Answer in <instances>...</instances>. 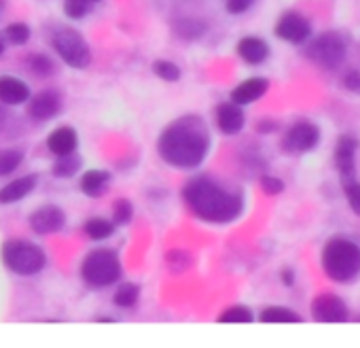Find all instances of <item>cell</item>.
Returning <instances> with one entry per match:
<instances>
[{
  "label": "cell",
  "instance_id": "f546056e",
  "mask_svg": "<svg viewBox=\"0 0 360 348\" xmlns=\"http://www.w3.org/2000/svg\"><path fill=\"white\" fill-rule=\"evenodd\" d=\"M131 219H134V204L127 198H119L112 204V223L117 228H125L131 223Z\"/></svg>",
  "mask_w": 360,
  "mask_h": 348
},
{
  "label": "cell",
  "instance_id": "4fadbf2b",
  "mask_svg": "<svg viewBox=\"0 0 360 348\" xmlns=\"http://www.w3.org/2000/svg\"><path fill=\"white\" fill-rule=\"evenodd\" d=\"M60 113H62V98L53 89L39 92L37 96H30V100H28V117L32 121L45 123V121L58 117Z\"/></svg>",
  "mask_w": 360,
  "mask_h": 348
},
{
  "label": "cell",
  "instance_id": "4316f807",
  "mask_svg": "<svg viewBox=\"0 0 360 348\" xmlns=\"http://www.w3.org/2000/svg\"><path fill=\"white\" fill-rule=\"evenodd\" d=\"M102 0H64V13L68 20H83L87 18Z\"/></svg>",
  "mask_w": 360,
  "mask_h": 348
},
{
  "label": "cell",
  "instance_id": "9c48e42d",
  "mask_svg": "<svg viewBox=\"0 0 360 348\" xmlns=\"http://www.w3.org/2000/svg\"><path fill=\"white\" fill-rule=\"evenodd\" d=\"M28 225L39 236L58 234V232H62L66 228V213L56 204H45V206L37 209L34 213H30Z\"/></svg>",
  "mask_w": 360,
  "mask_h": 348
},
{
  "label": "cell",
  "instance_id": "8d00e7d4",
  "mask_svg": "<svg viewBox=\"0 0 360 348\" xmlns=\"http://www.w3.org/2000/svg\"><path fill=\"white\" fill-rule=\"evenodd\" d=\"M278 130V123L274 121V119H261L259 123H257V132L259 134H271V132H276Z\"/></svg>",
  "mask_w": 360,
  "mask_h": 348
},
{
  "label": "cell",
  "instance_id": "52a82bcc",
  "mask_svg": "<svg viewBox=\"0 0 360 348\" xmlns=\"http://www.w3.org/2000/svg\"><path fill=\"white\" fill-rule=\"evenodd\" d=\"M345 54H347L345 41L337 32H322L305 49V56L314 64H318V66H322L326 70L339 68L343 64V60H345Z\"/></svg>",
  "mask_w": 360,
  "mask_h": 348
},
{
  "label": "cell",
  "instance_id": "484cf974",
  "mask_svg": "<svg viewBox=\"0 0 360 348\" xmlns=\"http://www.w3.org/2000/svg\"><path fill=\"white\" fill-rule=\"evenodd\" d=\"M259 321L261 323H301L303 316L284 306H269L259 314Z\"/></svg>",
  "mask_w": 360,
  "mask_h": 348
},
{
  "label": "cell",
  "instance_id": "f35d334b",
  "mask_svg": "<svg viewBox=\"0 0 360 348\" xmlns=\"http://www.w3.org/2000/svg\"><path fill=\"white\" fill-rule=\"evenodd\" d=\"M5 51H7V41H5V37L0 35V58L5 56Z\"/></svg>",
  "mask_w": 360,
  "mask_h": 348
},
{
  "label": "cell",
  "instance_id": "5b68a950",
  "mask_svg": "<svg viewBox=\"0 0 360 348\" xmlns=\"http://www.w3.org/2000/svg\"><path fill=\"white\" fill-rule=\"evenodd\" d=\"M123 266L112 249H96L81 261V278L94 289H104L121 280Z\"/></svg>",
  "mask_w": 360,
  "mask_h": 348
},
{
  "label": "cell",
  "instance_id": "1f68e13d",
  "mask_svg": "<svg viewBox=\"0 0 360 348\" xmlns=\"http://www.w3.org/2000/svg\"><path fill=\"white\" fill-rule=\"evenodd\" d=\"M257 316L246 306H231L225 312H221L219 323H252Z\"/></svg>",
  "mask_w": 360,
  "mask_h": 348
},
{
  "label": "cell",
  "instance_id": "6da1fadb",
  "mask_svg": "<svg viewBox=\"0 0 360 348\" xmlns=\"http://www.w3.org/2000/svg\"><path fill=\"white\" fill-rule=\"evenodd\" d=\"M157 153L172 168H200L210 153V132L195 115L180 117L161 132L157 140Z\"/></svg>",
  "mask_w": 360,
  "mask_h": 348
},
{
  "label": "cell",
  "instance_id": "603a6c76",
  "mask_svg": "<svg viewBox=\"0 0 360 348\" xmlns=\"http://www.w3.org/2000/svg\"><path fill=\"white\" fill-rule=\"evenodd\" d=\"M83 230H85L87 238H91V240L100 242V240H108V238L115 234L117 225H115L112 221L104 219V217H91V219H87V221H85Z\"/></svg>",
  "mask_w": 360,
  "mask_h": 348
},
{
  "label": "cell",
  "instance_id": "d590c367",
  "mask_svg": "<svg viewBox=\"0 0 360 348\" xmlns=\"http://www.w3.org/2000/svg\"><path fill=\"white\" fill-rule=\"evenodd\" d=\"M255 3H257V0H227V3H225V9H227V13H231V15H242V13H246Z\"/></svg>",
  "mask_w": 360,
  "mask_h": 348
},
{
  "label": "cell",
  "instance_id": "ba28073f",
  "mask_svg": "<svg viewBox=\"0 0 360 348\" xmlns=\"http://www.w3.org/2000/svg\"><path fill=\"white\" fill-rule=\"evenodd\" d=\"M318 142H320V128L311 121H297L286 130L282 138V149L286 153L297 155L316 149Z\"/></svg>",
  "mask_w": 360,
  "mask_h": 348
},
{
  "label": "cell",
  "instance_id": "d4e9b609",
  "mask_svg": "<svg viewBox=\"0 0 360 348\" xmlns=\"http://www.w3.org/2000/svg\"><path fill=\"white\" fill-rule=\"evenodd\" d=\"M140 299V287L134 285V282H121L112 295V304L117 308H123V310H129L138 304Z\"/></svg>",
  "mask_w": 360,
  "mask_h": 348
},
{
  "label": "cell",
  "instance_id": "ffe728a7",
  "mask_svg": "<svg viewBox=\"0 0 360 348\" xmlns=\"http://www.w3.org/2000/svg\"><path fill=\"white\" fill-rule=\"evenodd\" d=\"M238 56L246 64L259 66V64H263L269 58V45L263 39H259V37H244L238 43Z\"/></svg>",
  "mask_w": 360,
  "mask_h": 348
},
{
  "label": "cell",
  "instance_id": "83f0119b",
  "mask_svg": "<svg viewBox=\"0 0 360 348\" xmlns=\"http://www.w3.org/2000/svg\"><path fill=\"white\" fill-rule=\"evenodd\" d=\"M3 37H5L7 43L15 45V47H22V45H26V43L30 41L32 30H30V26L24 24V22H13V24H9V26L5 28V35H3Z\"/></svg>",
  "mask_w": 360,
  "mask_h": 348
},
{
  "label": "cell",
  "instance_id": "7c38bea8",
  "mask_svg": "<svg viewBox=\"0 0 360 348\" xmlns=\"http://www.w3.org/2000/svg\"><path fill=\"white\" fill-rule=\"evenodd\" d=\"M276 37L292 43V45H301L311 37V24L307 22V18H303L301 13L288 11L284 13L278 24H276Z\"/></svg>",
  "mask_w": 360,
  "mask_h": 348
},
{
  "label": "cell",
  "instance_id": "3957f363",
  "mask_svg": "<svg viewBox=\"0 0 360 348\" xmlns=\"http://www.w3.org/2000/svg\"><path fill=\"white\" fill-rule=\"evenodd\" d=\"M324 274L341 285L360 276V247L349 238H330L322 249Z\"/></svg>",
  "mask_w": 360,
  "mask_h": 348
},
{
  "label": "cell",
  "instance_id": "44dd1931",
  "mask_svg": "<svg viewBox=\"0 0 360 348\" xmlns=\"http://www.w3.org/2000/svg\"><path fill=\"white\" fill-rule=\"evenodd\" d=\"M81 168H83V157L77 151H72V153L60 155L56 159L51 174L58 179H72V177H77V172H81Z\"/></svg>",
  "mask_w": 360,
  "mask_h": 348
},
{
  "label": "cell",
  "instance_id": "d6a6232c",
  "mask_svg": "<svg viewBox=\"0 0 360 348\" xmlns=\"http://www.w3.org/2000/svg\"><path fill=\"white\" fill-rule=\"evenodd\" d=\"M343 196H345L352 213L356 217H360V183L358 181H352V183L343 185Z\"/></svg>",
  "mask_w": 360,
  "mask_h": 348
},
{
  "label": "cell",
  "instance_id": "f1b7e54d",
  "mask_svg": "<svg viewBox=\"0 0 360 348\" xmlns=\"http://www.w3.org/2000/svg\"><path fill=\"white\" fill-rule=\"evenodd\" d=\"M24 161V153L18 149H5L0 151V177H7V174L15 172Z\"/></svg>",
  "mask_w": 360,
  "mask_h": 348
},
{
  "label": "cell",
  "instance_id": "74e56055",
  "mask_svg": "<svg viewBox=\"0 0 360 348\" xmlns=\"http://www.w3.org/2000/svg\"><path fill=\"white\" fill-rule=\"evenodd\" d=\"M280 280H282L286 287H292V285H295V272H292V270H282Z\"/></svg>",
  "mask_w": 360,
  "mask_h": 348
},
{
  "label": "cell",
  "instance_id": "2e32d148",
  "mask_svg": "<svg viewBox=\"0 0 360 348\" xmlns=\"http://www.w3.org/2000/svg\"><path fill=\"white\" fill-rule=\"evenodd\" d=\"M269 89V81L263 79V77H252V79H246L242 81L240 85L233 87L231 92V102L240 104V106H246V104H252L257 102L259 98H263Z\"/></svg>",
  "mask_w": 360,
  "mask_h": 348
},
{
  "label": "cell",
  "instance_id": "277c9868",
  "mask_svg": "<svg viewBox=\"0 0 360 348\" xmlns=\"http://www.w3.org/2000/svg\"><path fill=\"white\" fill-rule=\"evenodd\" d=\"M3 263L18 276H37L47 266V253L37 242L11 238L0 249Z\"/></svg>",
  "mask_w": 360,
  "mask_h": 348
},
{
  "label": "cell",
  "instance_id": "8fae6325",
  "mask_svg": "<svg viewBox=\"0 0 360 348\" xmlns=\"http://www.w3.org/2000/svg\"><path fill=\"white\" fill-rule=\"evenodd\" d=\"M356 151H358V138L354 136H341L335 149V166L339 172L341 187L356 181Z\"/></svg>",
  "mask_w": 360,
  "mask_h": 348
},
{
  "label": "cell",
  "instance_id": "e0dca14e",
  "mask_svg": "<svg viewBox=\"0 0 360 348\" xmlns=\"http://www.w3.org/2000/svg\"><path fill=\"white\" fill-rule=\"evenodd\" d=\"M77 147H79V134L72 125H60L47 136V149L56 157L68 155V153L77 151Z\"/></svg>",
  "mask_w": 360,
  "mask_h": 348
},
{
  "label": "cell",
  "instance_id": "7402d4cb",
  "mask_svg": "<svg viewBox=\"0 0 360 348\" xmlns=\"http://www.w3.org/2000/svg\"><path fill=\"white\" fill-rule=\"evenodd\" d=\"M174 32L183 41H198L208 32V24L198 18H183L174 24Z\"/></svg>",
  "mask_w": 360,
  "mask_h": 348
},
{
  "label": "cell",
  "instance_id": "30bf717a",
  "mask_svg": "<svg viewBox=\"0 0 360 348\" xmlns=\"http://www.w3.org/2000/svg\"><path fill=\"white\" fill-rule=\"evenodd\" d=\"M311 318L318 323H345L349 314L345 302L339 295L322 293L311 302Z\"/></svg>",
  "mask_w": 360,
  "mask_h": 348
},
{
  "label": "cell",
  "instance_id": "7a4b0ae2",
  "mask_svg": "<svg viewBox=\"0 0 360 348\" xmlns=\"http://www.w3.org/2000/svg\"><path fill=\"white\" fill-rule=\"evenodd\" d=\"M183 202L198 219L212 225H229L244 213L242 192L225 187L208 174H200L185 183Z\"/></svg>",
  "mask_w": 360,
  "mask_h": 348
},
{
  "label": "cell",
  "instance_id": "5bb4252c",
  "mask_svg": "<svg viewBox=\"0 0 360 348\" xmlns=\"http://www.w3.org/2000/svg\"><path fill=\"white\" fill-rule=\"evenodd\" d=\"M214 121L219 130L227 136L240 134L246 125V115L244 108L236 102H221L214 111Z\"/></svg>",
  "mask_w": 360,
  "mask_h": 348
},
{
  "label": "cell",
  "instance_id": "9a60e30c",
  "mask_svg": "<svg viewBox=\"0 0 360 348\" xmlns=\"http://www.w3.org/2000/svg\"><path fill=\"white\" fill-rule=\"evenodd\" d=\"M30 100V85L13 75H0V104L20 106Z\"/></svg>",
  "mask_w": 360,
  "mask_h": 348
},
{
  "label": "cell",
  "instance_id": "e575fe53",
  "mask_svg": "<svg viewBox=\"0 0 360 348\" xmlns=\"http://www.w3.org/2000/svg\"><path fill=\"white\" fill-rule=\"evenodd\" d=\"M341 85H343V89H347V92L360 96V73H358V70L345 73V75L341 77Z\"/></svg>",
  "mask_w": 360,
  "mask_h": 348
},
{
  "label": "cell",
  "instance_id": "d6986e66",
  "mask_svg": "<svg viewBox=\"0 0 360 348\" xmlns=\"http://www.w3.org/2000/svg\"><path fill=\"white\" fill-rule=\"evenodd\" d=\"M108 185H110V172L96 170V168L83 172L81 183H79L83 196H87V198H102L108 192Z\"/></svg>",
  "mask_w": 360,
  "mask_h": 348
},
{
  "label": "cell",
  "instance_id": "ac0fdd59",
  "mask_svg": "<svg viewBox=\"0 0 360 348\" xmlns=\"http://www.w3.org/2000/svg\"><path fill=\"white\" fill-rule=\"evenodd\" d=\"M39 185V177L37 174H26V177H20L11 183H7L3 189H0V204H15L24 198H28Z\"/></svg>",
  "mask_w": 360,
  "mask_h": 348
},
{
  "label": "cell",
  "instance_id": "cb8c5ba5",
  "mask_svg": "<svg viewBox=\"0 0 360 348\" xmlns=\"http://www.w3.org/2000/svg\"><path fill=\"white\" fill-rule=\"evenodd\" d=\"M26 66L34 77H41V79H49L58 73L56 62L47 54H30L26 60Z\"/></svg>",
  "mask_w": 360,
  "mask_h": 348
},
{
  "label": "cell",
  "instance_id": "4dcf8cb0",
  "mask_svg": "<svg viewBox=\"0 0 360 348\" xmlns=\"http://www.w3.org/2000/svg\"><path fill=\"white\" fill-rule=\"evenodd\" d=\"M153 73L161 79V81H167V83H176L180 77H183V70L176 62H169V60H157L153 64Z\"/></svg>",
  "mask_w": 360,
  "mask_h": 348
},
{
  "label": "cell",
  "instance_id": "8992f818",
  "mask_svg": "<svg viewBox=\"0 0 360 348\" xmlns=\"http://www.w3.org/2000/svg\"><path fill=\"white\" fill-rule=\"evenodd\" d=\"M51 43H53L56 54L70 68L83 70V68H87L91 64V49H89V45H87V41L83 39L81 32L70 30V28H60L53 35Z\"/></svg>",
  "mask_w": 360,
  "mask_h": 348
},
{
  "label": "cell",
  "instance_id": "836d02e7",
  "mask_svg": "<svg viewBox=\"0 0 360 348\" xmlns=\"http://www.w3.org/2000/svg\"><path fill=\"white\" fill-rule=\"evenodd\" d=\"M259 185L265 196H280L284 192V181H280L278 177H271V174H263Z\"/></svg>",
  "mask_w": 360,
  "mask_h": 348
}]
</instances>
